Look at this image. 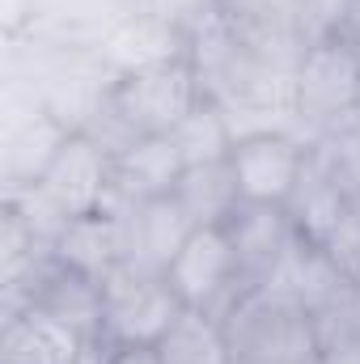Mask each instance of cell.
Wrapping results in <instances>:
<instances>
[{"mask_svg": "<svg viewBox=\"0 0 360 364\" xmlns=\"http://www.w3.org/2000/svg\"><path fill=\"white\" fill-rule=\"evenodd\" d=\"M221 326L233 360L242 364H305L322 352L314 314L271 284L246 292L221 318Z\"/></svg>", "mask_w": 360, "mask_h": 364, "instance_id": "1", "label": "cell"}, {"mask_svg": "<svg viewBox=\"0 0 360 364\" xmlns=\"http://www.w3.org/2000/svg\"><path fill=\"white\" fill-rule=\"evenodd\" d=\"M292 110L314 144L344 136L360 123V60L339 38H322L301 51L292 77Z\"/></svg>", "mask_w": 360, "mask_h": 364, "instance_id": "2", "label": "cell"}, {"mask_svg": "<svg viewBox=\"0 0 360 364\" xmlns=\"http://www.w3.org/2000/svg\"><path fill=\"white\" fill-rule=\"evenodd\" d=\"M106 102L136 136H170L203 102V81H199L195 60H174L149 73L115 77L106 90Z\"/></svg>", "mask_w": 360, "mask_h": 364, "instance_id": "3", "label": "cell"}, {"mask_svg": "<svg viewBox=\"0 0 360 364\" xmlns=\"http://www.w3.org/2000/svg\"><path fill=\"white\" fill-rule=\"evenodd\" d=\"M166 284L174 288L186 309H203L216 322L246 296L238 284V259H233V242L225 225H195L174 255Z\"/></svg>", "mask_w": 360, "mask_h": 364, "instance_id": "4", "label": "cell"}, {"mask_svg": "<svg viewBox=\"0 0 360 364\" xmlns=\"http://www.w3.org/2000/svg\"><path fill=\"white\" fill-rule=\"evenodd\" d=\"M182 309L166 275L119 263L102 279V343H157Z\"/></svg>", "mask_w": 360, "mask_h": 364, "instance_id": "5", "label": "cell"}, {"mask_svg": "<svg viewBox=\"0 0 360 364\" xmlns=\"http://www.w3.org/2000/svg\"><path fill=\"white\" fill-rule=\"evenodd\" d=\"M309 140L292 136V132H263V136H246L233 144L229 166L238 174L242 203H268V208H288L297 182L305 174L309 161Z\"/></svg>", "mask_w": 360, "mask_h": 364, "instance_id": "6", "label": "cell"}, {"mask_svg": "<svg viewBox=\"0 0 360 364\" xmlns=\"http://www.w3.org/2000/svg\"><path fill=\"white\" fill-rule=\"evenodd\" d=\"M38 186L68 212V216H90L115 203V157L85 132H73Z\"/></svg>", "mask_w": 360, "mask_h": 364, "instance_id": "7", "label": "cell"}, {"mask_svg": "<svg viewBox=\"0 0 360 364\" xmlns=\"http://www.w3.org/2000/svg\"><path fill=\"white\" fill-rule=\"evenodd\" d=\"M119 216H123V263L149 275L170 272V263L182 250L186 233L195 229L174 195L140 199V203H123L119 199Z\"/></svg>", "mask_w": 360, "mask_h": 364, "instance_id": "8", "label": "cell"}, {"mask_svg": "<svg viewBox=\"0 0 360 364\" xmlns=\"http://www.w3.org/2000/svg\"><path fill=\"white\" fill-rule=\"evenodd\" d=\"M174 60H191V34H182L179 26L144 9L127 13L97 47V64L106 77H132V73H149Z\"/></svg>", "mask_w": 360, "mask_h": 364, "instance_id": "9", "label": "cell"}, {"mask_svg": "<svg viewBox=\"0 0 360 364\" xmlns=\"http://www.w3.org/2000/svg\"><path fill=\"white\" fill-rule=\"evenodd\" d=\"M229 242H233V259H238V284L242 292H255L271 284L275 267L284 263L288 246H292V220L284 208H268V203H242L229 220Z\"/></svg>", "mask_w": 360, "mask_h": 364, "instance_id": "10", "label": "cell"}, {"mask_svg": "<svg viewBox=\"0 0 360 364\" xmlns=\"http://www.w3.org/2000/svg\"><path fill=\"white\" fill-rule=\"evenodd\" d=\"M85 335L64 326L60 318L21 305L4 314L0 331V364H73L85 352Z\"/></svg>", "mask_w": 360, "mask_h": 364, "instance_id": "11", "label": "cell"}, {"mask_svg": "<svg viewBox=\"0 0 360 364\" xmlns=\"http://www.w3.org/2000/svg\"><path fill=\"white\" fill-rule=\"evenodd\" d=\"M51 255L73 267V272L90 275V279H106L123 263V216H119V199L102 212L90 216H73L68 229L60 233V242L51 246Z\"/></svg>", "mask_w": 360, "mask_h": 364, "instance_id": "12", "label": "cell"}, {"mask_svg": "<svg viewBox=\"0 0 360 364\" xmlns=\"http://www.w3.org/2000/svg\"><path fill=\"white\" fill-rule=\"evenodd\" d=\"M182 174H186V161L174 136H144L123 157H115V199L140 203V199L174 195Z\"/></svg>", "mask_w": 360, "mask_h": 364, "instance_id": "13", "label": "cell"}, {"mask_svg": "<svg viewBox=\"0 0 360 364\" xmlns=\"http://www.w3.org/2000/svg\"><path fill=\"white\" fill-rule=\"evenodd\" d=\"M73 136V127L64 119H55L47 106L34 110V119H26L9 149H4V178H9V191L17 186H34V182L47 174V166L55 161V153L64 149V140Z\"/></svg>", "mask_w": 360, "mask_h": 364, "instance_id": "14", "label": "cell"}, {"mask_svg": "<svg viewBox=\"0 0 360 364\" xmlns=\"http://www.w3.org/2000/svg\"><path fill=\"white\" fill-rule=\"evenodd\" d=\"M174 199L182 212L191 216V225H225L238 208H242V191L238 174L229 161H212V166H186Z\"/></svg>", "mask_w": 360, "mask_h": 364, "instance_id": "15", "label": "cell"}, {"mask_svg": "<svg viewBox=\"0 0 360 364\" xmlns=\"http://www.w3.org/2000/svg\"><path fill=\"white\" fill-rule=\"evenodd\" d=\"M162 364H233L225 326L203 309H182L174 326L157 339Z\"/></svg>", "mask_w": 360, "mask_h": 364, "instance_id": "16", "label": "cell"}, {"mask_svg": "<svg viewBox=\"0 0 360 364\" xmlns=\"http://www.w3.org/2000/svg\"><path fill=\"white\" fill-rule=\"evenodd\" d=\"M170 136H174V144H179V153H182V161H186V166L229 161V153H233V144H238V136H233V123H229L225 106H221L216 97H208V93H203V102L182 119Z\"/></svg>", "mask_w": 360, "mask_h": 364, "instance_id": "17", "label": "cell"}, {"mask_svg": "<svg viewBox=\"0 0 360 364\" xmlns=\"http://www.w3.org/2000/svg\"><path fill=\"white\" fill-rule=\"evenodd\" d=\"M144 13L179 26L182 34H191V43H195V34L208 30L221 17V0H144Z\"/></svg>", "mask_w": 360, "mask_h": 364, "instance_id": "18", "label": "cell"}, {"mask_svg": "<svg viewBox=\"0 0 360 364\" xmlns=\"http://www.w3.org/2000/svg\"><path fill=\"white\" fill-rule=\"evenodd\" d=\"M348 9H352V0H297V30H301L305 47L331 38L339 30V21L348 17Z\"/></svg>", "mask_w": 360, "mask_h": 364, "instance_id": "19", "label": "cell"}, {"mask_svg": "<svg viewBox=\"0 0 360 364\" xmlns=\"http://www.w3.org/2000/svg\"><path fill=\"white\" fill-rule=\"evenodd\" d=\"M106 364H162L157 343H106Z\"/></svg>", "mask_w": 360, "mask_h": 364, "instance_id": "20", "label": "cell"}, {"mask_svg": "<svg viewBox=\"0 0 360 364\" xmlns=\"http://www.w3.org/2000/svg\"><path fill=\"white\" fill-rule=\"evenodd\" d=\"M73 364H106V343H102V339H90L85 352H81Z\"/></svg>", "mask_w": 360, "mask_h": 364, "instance_id": "21", "label": "cell"}, {"mask_svg": "<svg viewBox=\"0 0 360 364\" xmlns=\"http://www.w3.org/2000/svg\"><path fill=\"white\" fill-rule=\"evenodd\" d=\"M305 364H331V360H327V352H318L314 360H305Z\"/></svg>", "mask_w": 360, "mask_h": 364, "instance_id": "22", "label": "cell"}, {"mask_svg": "<svg viewBox=\"0 0 360 364\" xmlns=\"http://www.w3.org/2000/svg\"><path fill=\"white\" fill-rule=\"evenodd\" d=\"M352 279L360 284V255H356V263H352Z\"/></svg>", "mask_w": 360, "mask_h": 364, "instance_id": "23", "label": "cell"}, {"mask_svg": "<svg viewBox=\"0 0 360 364\" xmlns=\"http://www.w3.org/2000/svg\"><path fill=\"white\" fill-rule=\"evenodd\" d=\"M233 364H242V360H233Z\"/></svg>", "mask_w": 360, "mask_h": 364, "instance_id": "24", "label": "cell"}]
</instances>
